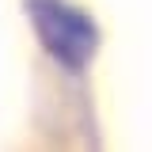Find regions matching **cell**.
I'll return each mask as SVG.
<instances>
[{"label": "cell", "instance_id": "obj_1", "mask_svg": "<svg viewBox=\"0 0 152 152\" xmlns=\"http://www.w3.org/2000/svg\"><path fill=\"white\" fill-rule=\"evenodd\" d=\"M31 15H34V27L42 34V46L57 61L80 69L91 57L95 31H91V23L80 12H72L69 4H61V0H31Z\"/></svg>", "mask_w": 152, "mask_h": 152}]
</instances>
